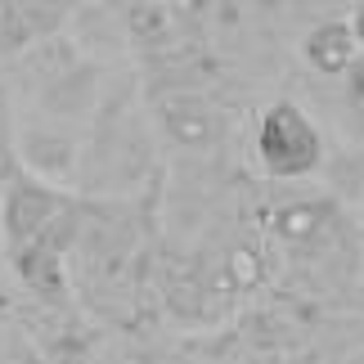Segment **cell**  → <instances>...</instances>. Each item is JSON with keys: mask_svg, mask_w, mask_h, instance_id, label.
<instances>
[{"mask_svg": "<svg viewBox=\"0 0 364 364\" xmlns=\"http://www.w3.org/2000/svg\"><path fill=\"white\" fill-rule=\"evenodd\" d=\"M59 212H63V198L32 171L23 180H9L5 203H0V230H5L9 243L23 247V243H32Z\"/></svg>", "mask_w": 364, "mask_h": 364, "instance_id": "7a4b0ae2", "label": "cell"}, {"mask_svg": "<svg viewBox=\"0 0 364 364\" xmlns=\"http://www.w3.org/2000/svg\"><path fill=\"white\" fill-rule=\"evenodd\" d=\"M257 162L274 180H301L324 162V135L297 104H274L257 126Z\"/></svg>", "mask_w": 364, "mask_h": 364, "instance_id": "6da1fadb", "label": "cell"}, {"mask_svg": "<svg viewBox=\"0 0 364 364\" xmlns=\"http://www.w3.org/2000/svg\"><path fill=\"white\" fill-rule=\"evenodd\" d=\"M301 54H306V63L315 68V73H324V77H342L346 68L355 63V54H360V41H355V27L351 23H319L311 27V36L301 41Z\"/></svg>", "mask_w": 364, "mask_h": 364, "instance_id": "3957f363", "label": "cell"}, {"mask_svg": "<svg viewBox=\"0 0 364 364\" xmlns=\"http://www.w3.org/2000/svg\"><path fill=\"white\" fill-rule=\"evenodd\" d=\"M351 27H355V41H360V46H364V5L355 9V18H351Z\"/></svg>", "mask_w": 364, "mask_h": 364, "instance_id": "277c9868", "label": "cell"}]
</instances>
